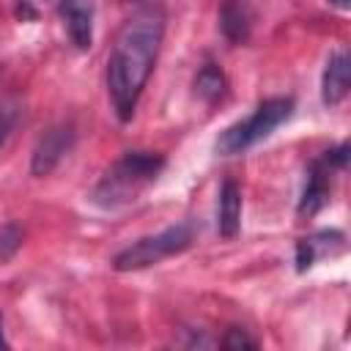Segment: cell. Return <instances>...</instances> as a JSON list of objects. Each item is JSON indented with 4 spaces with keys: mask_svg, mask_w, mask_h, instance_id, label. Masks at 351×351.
Returning a JSON list of instances; mask_svg holds the SVG:
<instances>
[{
    "mask_svg": "<svg viewBox=\"0 0 351 351\" xmlns=\"http://www.w3.org/2000/svg\"><path fill=\"white\" fill-rule=\"evenodd\" d=\"M165 36V11L151 3L137 8L115 36L107 58V90L115 115L126 123L132 121L140 93L154 71L159 47Z\"/></svg>",
    "mask_w": 351,
    "mask_h": 351,
    "instance_id": "cell-1",
    "label": "cell"
},
{
    "mask_svg": "<svg viewBox=\"0 0 351 351\" xmlns=\"http://www.w3.org/2000/svg\"><path fill=\"white\" fill-rule=\"evenodd\" d=\"M162 167H165V159L159 154L129 151L99 178V184L90 192V200L99 208H121L137 200V195L156 181Z\"/></svg>",
    "mask_w": 351,
    "mask_h": 351,
    "instance_id": "cell-2",
    "label": "cell"
},
{
    "mask_svg": "<svg viewBox=\"0 0 351 351\" xmlns=\"http://www.w3.org/2000/svg\"><path fill=\"white\" fill-rule=\"evenodd\" d=\"M293 112V99L291 96H274V99H266L261 101L250 118L228 126L219 137H217V154L222 156H233V154H241L247 151L250 145L261 143L263 137H269L282 121H288Z\"/></svg>",
    "mask_w": 351,
    "mask_h": 351,
    "instance_id": "cell-3",
    "label": "cell"
},
{
    "mask_svg": "<svg viewBox=\"0 0 351 351\" xmlns=\"http://www.w3.org/2000/svg\"><path fill=\"white\" fill-rule=\"evenodd\" d=\"M192 244V228L186 222L181 225H170L165 228L162 233L156 236H145V239H137L134 244H129L126 250H121L112 261V266L118 271H134V269H145V266H154L170 255H178L184 252L186 247Z\"/></svg>",
    "mask_w": 351,
    "mask_h": 351,
    "instance_id": "cell-4",
    "label": "cell"
},
{
    "mask_svg": "<svg viewBox=\"0 0 351 351\" xmlns=\"http://www.w3.org/2000/svg\"><path fill=\"white\" fill-rule=\"evenodd\" d=\"M71 145H74V126L71 123H58V126L47 129L33 148L30 173L33 176H49L58 167V162L71 151Z\"/></svg>",
    "mask_w": 351,
    "mask_h": 351,
    "instance_id": "cell-5",
    "label": "cell"
},
{
    "mask_svg": "<svg viewBox=\"0 0 351 351\" xmlns=\"http://www.w3.org/2000/svg\"><path fill=\"white\" fill-rule=\"evenodd\" d=\"M60 19L66 33L77 49H88L93 44V8L88 0H60Z\"/></svg>",
    "mask_w": 351,
    "mask_h": 351,
    "instance_id": "cell-6",
    "label": "cell"
},
{
    "mask_svg": "<svg viewBox=\"0 0 351 351\" xmlns=\"http://www.w3.org/2000/svg\"><path fill=\"white\" fill-rule=\"evenodd\" d=\"M348 82H351V63H348V52L337 49L335 55H329L326 69H324V80H321V99L326 107H337L346 93H348Z\"/></svg>",
    "mask_w": 351,
    "mask_h": 351,
    "instance_id": "cell-7",
    "label": "cell"
},
{
    "mask_svg": "<svg viewBox=\"0 0 351 351\" xmlns=\"http://www.w3.org/2000/svg\"><path fill=\"white\" fill-rule=\"evenodd\" d=\"M335 167L326 162V156L315 159L310 165V173H307V184H304V192H302V200H299V214L304 217H313L326 200H329V173Z\"/></svg>",
    "mask_w": 351,
    "mask_h": 351,
    "instance_id": "cell-8",
    "label": "cell"
},
{
    "mask_svg": "<svg viewBox=\"0 0 351 351\" xmlns=\"http://www.w3.org/2000/svg\"><path fill=\"white\" fill-rule=\"evenodd\" d=\"M219 27H222V33H225L228 41L244 44L250 38V27H252V14H250L247 3L244 0H222Z\"/></svg>",
    "mask_w": 351,
    "mask_h": 351,
    "instance_id": "cell-9",
    "label": "cell"
},
{
    "mask_svg": "<svg viewBox=\"0 0 351 351\" xmlns=\"http://www.w3.org/2000/svg\"><path fill=\"white\" fill-rule=\"evenodd\" d=\"M219 236L233 239L241 228V189L236 181H225L219 189V219H217Z\"/></svg>",
    "mask_w": 351,
    "mask_h": 351,
    "instance_id": "cell-10",
    "label": "cell"
},
{
    "mask_svg": "<svg viewBox=\"0 0 351 351\" xmlns=\"http://www.w3.org/2000/svg\"><path fill=\"white\" fill-rule=\"evenodd\" d=\"M195 88H197V93H200L206 101H217V99L225 96V74H222L214 63H206V66L197 71Z\"/></svg>",
    "mask_w": 351,
    "mask_h": 351,
    "instance_id": "cell-11",
    "label": "cell"
},
{
    "mask_svg": "<svg viewBox=\"0 0 351 351\" xmlns=\"http://www.w3.org/2000/svg\"><path fill=\"white\" fill-rule=\"evenodd\" d=\"M19 247H22V230H19L14 222L3 225V228H0V263L11 261Z\"/></svg>",
    "mask_w": 351,
    "mask_h": 351,
    "instance_id": "cell-12",
    "label": "cell"
},
{
    "mask_svg": "<svg viewBox=\"0 0 351 351\" xmlns=\"http://www.w3.org/2000/svg\"><path fill=\"white\" fill-rule=\"evenodd\" d=\"M222 346H225V348H255V346H258V340H252L244 329H228V335H225Z\"/></svg>",
    "mask_w": 351,
    "mask_h": 351,
    "instance_id": "cell-13",
    "label": "cell"
},
{
    "mask_svg": "<svg viewBox=\"0 0 351 351\" xmlns=\"http://www.w3.org/2000/svg\"><path fill=\"white\" fill-rule=\"evenodd\" d=\"M8 129H11V110L0 104V143L5 140V134H8Z\"/></svg>",
    "mask_w": 351,
    "mask_h": 351,
    "instance_id": "cell-14",
    "label": "cell"
},
{
    "mask_svg": "<svg viewBox=\"0 0 351 351\" xmlns=\"http://www.w3.org/2000/svg\"><path fill=\"white\" fill-rule=\"evenodd\" d=\"M0 348H8V340L3 337V321H0Z\"/></svg>",
    "mask_w": 351,
    "mask_h": 351,
    "instance_id": "cell-15",
    "label": "cell"
},
{
    "mask_svg": "<svg viewBox=\"0 0 351 351\" xmlns=\"http://www.w3.org/2000/svg\"><path fill=\"white\" fill-rule=\"evenodd\" d=\"M329 3H335L337 8H348V3H351V0H329Z\"/></svg>",
    "mask_w": 351,
    "mask_h": 351,
    "instance_id": "cell-16",
    "label": "cell"
}]
</instances>
